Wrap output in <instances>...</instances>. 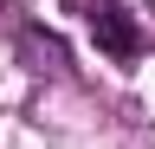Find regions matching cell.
<instances>
[{"mask_svg": "<svg viewBox=\"0 0 155 149\" xmlns=\"http://www.w3.org/2000/svg\"><path fill=\"white\" fill-rule=\"evenodd\" d=\"M71 7L84 13L97 52H110L116 65H136V59H142V26H136V13L123 7V0H71Z\"/></svg>", "mask_w": 155, "mask_h": 149, "instance_id": "cell-1", "label": "cell"}]
</instances>
